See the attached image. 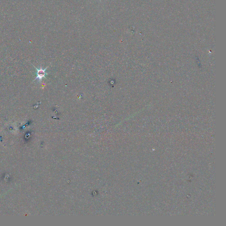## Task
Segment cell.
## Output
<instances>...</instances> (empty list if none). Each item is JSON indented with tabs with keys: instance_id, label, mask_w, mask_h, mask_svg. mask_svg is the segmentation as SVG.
<instances>
[{
	"instance_id": "obj_1",
	"label": "cell",
	"mask_w": 226,
	"mask_h": 226,
	"mask_svg": "<svg viewBox=\"0 0 226 226\" xmlns=\"http://www.w3.org/2000/svg\"><path fill=\"white\" fill-rule=\"evenodd\" d=\"M47 68V67L46 68L45 70H43L42 69H38L36 68L37 70V77L35 79V80H36L37 79H38L39 81H41L43 77H45V76L47 74V73H46V72H45V71L46 70Z\"/></svg>"
}]
</instances>
